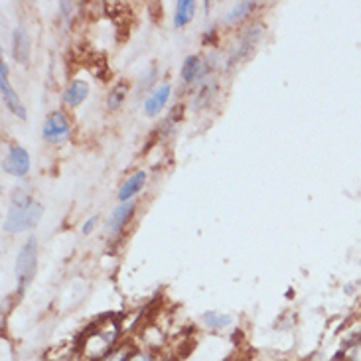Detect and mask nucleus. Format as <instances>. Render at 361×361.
Instances as JSON below:
<instances>
[{
  "instance_id": "1",
  "label": "nucleus",
  "mask_w": 361,
  "mask_h": 361,
  "mask_svg": "<svg viewBox=\"0 0 361 361\" xmlns=\"http://www.w3.org/2000/svg\"><path fill=\"white\" fill-rule=\"evenodd\" d=\"M44 215V205L32 202L26 188H14L10 195V207L6 219H4V231L6 233H24L34 229Z\"/></svg>"
},
{
  "instance_id": "2",
  "label": "nucleus",
  "mask_w": 361,
  "mask_h": 361,
  "mask_svg": "<svg viewBox=\"0 0 361 361\" xmlns=\"http://www.w3.org/2000/svg\"><path fill=\"white\" fill-rule=\"evenodd\" d=\"M36 269H38V241H36V237H28L26 243L20 247L18 259L14 264V274L18 281L20 293H24L26 286L34 281Z\"/></svg>"
},
{
  "instance_id": "3",
  "label": "nucleus",
  "mask_w": 361,
  "mask_h": 361,
  "mask_svg": "<svg viewBox=\"0 0 361 361\" xmlns=\"http://www.w3.org/2000/svg\"><path fill=\"white\" fill-rule=\"evenodd\" d=\"M71 135V125H69L68 117L63 111H54L49 113V117L46 118L44 127H42V137L49 145H61L66 142Z\"/></svg>"
},
{
  "instance_id": "4",
  "label": "nucleus",
  "mask_w": 361,
  "mask_h": 361,
  "mask_svg": "<svg viewBox=\"0 0 361 361\" xmlns=\"http://www.w3.org/2000/svg\"><path fill=\"white\" fill-rule=\"evenodd\" d=\"M261 32H263L261 26H251V28L245 30V34L239 38L237 46H235L233 51H231V56H229V59H227L225 68L233 69L235 66H239V63H241V61H243V59L253 51L255 46L259 44V39H261Z\"/></svg>"
},
{
  "instance_id": "5",
  "label": "nucleus",
  "mask_w": 361,
  "mask_h": 361,
  "mask_svg": "<svg viewBox=\"0 0 361 361\" xmlns=\"http://www.w3.org/2000/svg\"><path fill=\"white\" fill-rule=\"evenodd\" d=\"M2 170L14 178H24L30 172V154L26 148L12 145L8 154L2 160Z\"/></svg>"
},
{
  "instance_id": "6",
  "label": "nucleus",
  "mask_w": 361,
  "mask_h": 361,
  "mask_svg": "<svg viewBox=\"0 0 361 361\" xmlns=\"http://www.w3.org/2000/svg\"><path fill=\"white\" fill-rule=\"evenodd\" d=\"M0 91H2V99H4V105L8 107L10 113H14L16 117L20 118H26V109L22 105V101H20L18 93L12 89L8 81V66L2 61L0 63Z\"/></svg>"
},
{
  "instance_id": "7",
  "label": "nucleus",
  "mask_w": 361,
  "mask_h": 361,
  "mask_svg": "<svg viewBox=\"0 0 361 361\" xmlns=\"http://www.w3.org/2000/svg\"><path fill=\"white\" fill-rule=\"evenodd\" d=\"M170 95H172L170 83H160L158 87L152 89L150 95L145 99V113L148 117H157L158 113H162L168 105V101H170Z\"/></svg>"
},
{
  "instance_id": "8",
  "label": "nucleus",
  "mask_w": 361,
  "mask_h": 361,
  "mask_svg": "<svg viewBox=\"0 0 361 361\" xmlns=\"http://www.w3.org/2000/svg\"><path fill=\"white\" fill-rule=\"evenodd\" d=\"M135 207H137V202L133 200V202H127V204H121L117 205L111 215H109L107 219V231L111 235H118L123 229H125V225L130 221V217L135 214Z\"/></svg>"
},
{
  "instance_id": "9",
  "label": "nucleus",
  "mask_w": 361,
  "mask_h": 361,
  "mask_svg": "<svg viewBox=\"0 0 361 361\" xmlns=\"http://www.w3.org/2000/svg\"><path fill=\"white\" fill-rule=\"evenodd\" d=\"M148 180V174L147 170H138V172H135L133 176H128L125 182H123V185L118 188V202L121 204H127V202H133L135 200V195L145 188V184H147Z\"/></svg>"
},
{
  "instance_id": "10",
  "label": "nucleus",
  "mask_w": 361,
  "mask_h": 361,
  "mask_svg": "<svg viewBox=\"0 0 361 361\" xmlns=\"http://www.w3.org/2000/svg\"><path fill=\"white\" fill-rule=\"evenodd\" d=\"M12 56L22 66L30 61V38L24 26H16L12 32Z\"/></svg>"
},
{
  "instance_id": "11",
  "label": "nucleus",
  "mask_w": 361,
  "mask_h": 361,
  "mask_svg": "<svg viewBox=\"0 0 361 361\" xmlns=\"http://www.w3.org/2000/svg\"><path fill=\"white\" fill-rule=\"evenodd\" d=\"M89 95V85L87 81H83V79H75V81H71L68 85V89L61 93V101L68 105V107H79Z\"/></svg>"
},
{
  "instance_id": "12",
  "label": "nucleus",
  "mask_w": 361,
  "mask_h": 361,
  "mask_svg": "<svg viewBox=\"0 0 361 361\" xmlns=\"http://www.w3.org/2000/svg\"><path fill=\"white\" fill-rule=\"evenodd\" d=\"M204 69L205 68L202 66V59L197 58V56H188L184 59V63H182V69H180L182 81H184L185 85L188 83H194V81H200L205 75Z\"/></svg>"
},
{
  "instance_id": "13",
  "label": "nucleus",
  "mask_w": 361,
  "mask_h": 361,
  "mask_svg": "<svg viewBox=\"0 0 361 361\" xmlns=\"http://www.w3.org/2000/svg\"><path fill=\"white\" fill-rule=\"evenodd\" d=\"M195 14L194 0H180L176 4V14H174V26L184 28L185 24H190Z\"/></svg>"
},
{
  "instance_id": "14",
  "label": "nucleus",
  "mask_w": 361,
  "mask_h": 361,
  "mask_svg": "<svg viewBox=\"0 0 361 361\" xmlns=\"http://www.w3.org/2000/svg\"><path fill=\"white\" fill-rule=\"evenodd\" d=\"M257 6V2H237L233 4L231 8L225 12V22L227 24H237V22H241L243 18H247L251 12Z\"/></svg>"
},
{
  "instance_id": "15",
  "label": "nucleus",
  "mask_w": 361,
  "mask_h": 361,
  "mask_svg": "<svg viewBox=\"0 0 361 361\" xmlns=\"http://www.w3.org/2000/svg\"><path fill=\"white\" fill-rule=\"evenodd\" d=\"M229 322H231V318H229V316L215 312V310L204 314V324L207 326V328H212V330L225 328V326H229Z\"/></svg>"
},
{
  "instance_id": "16",
  "label": "nucleus",
  "mask_w": 361,
  "mask_h": 361,
  "mask_svg": "<svg viewBox=\"0 0 361 361\" xmlns=\"http://www.w3.org/2000/svg\"><path fill=\"white\" fill-rule=\"evenodd\" d=\"M127 91H128L127 85H118V87H115L111 93H109V99H107L109 111H117V109L123 105Z\"/></svg>"
},
{
  "instance_id": "17",
  "label": "nucleus",
  "mask_w": 361,
  "mask_h": 361,
  "mask_svg": "<svg viewBox=\"0 0 361 361\" xmlns=\"http://www.w3.org/2000/svg\"><path fill=\"white\" fill-rule=\"evenodd\" d=\"M95 225H97V215H91L87 221L83 224V227H81V233L91 235L95 231Z\"/></svg>"
},
{
  "instance_id": "18",
  "label": "nucleus",
  "mask_w": 361,
  "mask_h": 361,
  "mask_svg": "<svg viewBox=\"0 0 361 361\" xmlns=\"http://www.w3.org/2000/svg\"><path fill=\"white\" fill-rule=\"evenodd\" d=\"M130 361H152L148 355H137L135 360H130Z\"/></svg>"
}]
</instances>
